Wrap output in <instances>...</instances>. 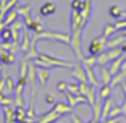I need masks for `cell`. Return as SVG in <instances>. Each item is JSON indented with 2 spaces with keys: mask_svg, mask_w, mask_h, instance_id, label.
Returning <instances> with one entry per match:
<instances>
[{
  "mask_svg": "<svg viewBox=\"0 0 126 123\" xmlns=\"http://www.w3.org/2000/svg\"><path fill=\"white\" fill-rule=\"evenodd\" d=\"M36 37H37V41H39V42L45 39V41H57V42H65V44H70L71 34H68V33H57V31H47V29H45L44 33L36 34Z\"/></svg>",
  "mask_w": 126,
  "mask_h": 123,
  "instance_id": "6da1fadb",
  "label": "cell"
},
{
  "mask_svg": "<svg viewBox=\"0 0 126 123\" xmlns=\"http://www.w3.org/2000/svg\"><path fill=\"white\" fill-rule=\"evenodd\" d=\"M39 58H42L45 63L48 65V68L52 67H58V68H73L76 65V62H70V60H62V58H57L53 55H48L45 52H39Z\"/></svg>",
  "mask_w": 126,
  "mask_h": 123,
  "instance_id": "7a4b0ae2",
  "label": "cell"
},
{
  "mask_svg": "<svg viewBox=\"0 0 126 123\" xmlns=\"http://www.w3.org/2000/svg\"><path fill=\"white\" fill-rule=\"evenodd\" d=\"M71 34V41H70V45L71 49H73L74 55H76V58L81 62L82 58H84V53H82V45H81V37H82V29H78V31H73Z\"/></svg>",
  "mask_w": 126,
  "mask_h": 123,
  "instance_id": "3957f363",
  "label": "cell"
},
{
  "mask_svg": "<svg viewBox=\"0 0 126 123\" xmlns=\"http://www.w3.org/2000/svg\"><path fill=\"white\" fill-rule=\"evenodd\" d=\"M105 44H107V39H105L104 36L92 39V41L89 42V45H87V55H94V57H97L100 52H104Z\"/></svg>",
  "mask_w": 126,
  "mask_h": 123,
  "instance_id": "277c9868",
  "label": "cell"
},
{
  "mask_svg": "<svg viewBox=\"0 0 126 123\" xmlns=\"http://www.w3.org/2000/svg\"><path fill=\"white\" fill-rule=\"evenodd\" d=\"M78 29H84V23L81 18V11L71 10L70 13V31H78Z\"/></svg>",
  "mask_w": 126,
  "mask_h": 123,
  "instance_id": "5b68a950",
  "label": "cell"
},
{
  "mask_svg": "<svg viewBox=\"0 0 126 123\" xmlns=\"http://www.w3.org/2000/svg\"><path fill=\"white\" fill-rule=\"evenodd\" d=\"M23 21H24V28H26V29H29V31H34L36 34H39V33H44V31H45L44 24H42L41 21H37V19H32L31 16L24 18Z\"/></svg>",
  "mask_w": 126,
  "mask_h": 123,
  "instance_id": "8992f818",
  "label": "cell"
},
{
  "mask_svg": "<svg viewBox=\"0 0 126 123\" xmlns=\"http://www.w3.org/2000/svg\"><path fill=\"white\" fill-rule=\"evenodd\" d=\"M71 76L78 79V83H87V75H86V70L82 67V63H76L73 67V71H71Z\"/></svg>",
  "mask_w": 126,
  "mask_h": 123,
  "instance_id": "52a82bcc",
  "label": "cell"
},
{
  "mask_svg": "<svg viewBox=\"0 0 126 123\" xmlns=\"http://www.w3.org/2000/svg\"><path fill=\"white\" fill-rule=\"evenodd\" d=\"M57 13V3L55 2H45V3L41 5V8H39V15L41 16H50V15H55Z\"/></svg>",
  "mask_w": 126,
  "mask_h": 123,
  "instance_id": "ba28073f",
  "label": "cell"
},
{
  "mask_svg": "<svg viewBox=\"0 0 126 123\" xmlns=\"http://www.w3.org/2000/svg\"><path fill=\"white\" fill-rule=\"evenodd\" d=\"M29 45H31V37H29V29H24L21 31V37H19V52H24L26 53L29 50Z\"/></svg>",
  "mask_w": 126,
  "mask_h": 123,
  "instance_id": "9c48e42d",
  "label": "cell"
},
{
  "mask_svg": "<svg viewBox=\"0 0 126 123\" xmlns=\"http://www.w3.org/2000/svg\"><path fill=\"white\" fill-rule=\"evenodd\" d=\"M58 118H60V115L55 112V110H53V108H50L48 112L39 115V120H37L36 123H55Z\"/></svg>",
  "mask_w": 126,
  "mask_h": 123,
  "instance_id": "30bf717a",
  "label": "cell"
},
{
  "mask_svg": "<svg viewBox=\"0 0 126 123\" xmlns=\"http://www.w3.org/2000/svg\"><path fill=\"white\" fill-rule=\"evenodd\" d=\"M52 108L55 110L57 113H58L60 117H62V115H66V113H71V112H73V110H71L73 107H71V105L68 104V102H65V101H57V102H55V105H53Z\"/></svg>",
  "mask_w": 126,
  "mask_h": 123,
  "instance_id": "8fae6325",
  "label": "cell"
},
{
  "mask_svg": "<svg viewBox=\"0 0 126 123\" xmlns=\"http://www.w3.org/2000/svg\"><path fill=\"white\" fill-rule=\"evenodd\" d=\"M36 71H37V79L42 86H45L50 79V68H42V67H36Z\"/></svg>",
  "mask_w": 126,
  "mask_h": 123,
  "instance_id": "7c38bea8",
  "label": "cell"
},
{
  "mask_svg": "<svg viewBox=\"0 0 126 123\" xmlns=\"http://www.w3.org/2000/svg\"><path fill=\"white\" fill-rule=\"evenodd\" d=\"M91 13H92V0H84V7H82V10H81V18H82L84 26H86V23L89 21Z\"/></svg>",
  "mask_w": 126,
  "mask_h": 123,
  "instance_id": "4fadbf2b",
  "label": "cell"
},
{
  "mask_svg": "<svg viewBox=\"0 0 126 123\" xmlns=\"http://www.w3.org/2000/svg\"><path fill=\"white\" fill-rule=\"evenodd\" d=\"M15 89H16V84H15V81H13V78H11L10 75L5 73V96L13 97Z\"/></svg>",
  "mask_w": 126,
  "mask_h": 123,
  "instance_id": "5bb4252c",
  "label": "cell"
},
{
  "mask_svg": "<svg viewBox=\"0 0 126 123\" xmlns=\"http://www.w3.org/2000/svg\"><path fill=\"white\" fill-rule=\"evenodd\" d=\"M126 42V36H123V34H120V36H111V39H107V47L108 49H116V47H120V45H123Z\"/></svg>",
  "mask_w": 126,
  "mask_h": 123,
  "instance_id": "9a60e30c",
  "label": "cell"
},
{
  "mask_svg": "<svg viewBox=\"0 0 126 123\" xmlns=\"http://www.w3.org/2000/svg\"><path fill=\"white\" fill-rule=\"evenodd\" d=\"M113 104H115V102H113L111 97H108V99H105V101H104V105H102V113H100V120H102V122L108 118V113H110Z\"/></svg>",
  "mask_w": 126,
  "mask_h": 123,
  "instance_id": "2e32d148",
  "label": "cell"
},
{
  "mask_svg": "<svg viewBox=\"0 0 126 123\" xmlns=\"http://www.w3.org/2000/svg\"><path fill=\"white\" fill-rule=\"evenodd\" d=\"M99 78H100V83H102V84H110V83H111V78H113V75L110 73V70L107 68V65H105V67H100Z\"/></svg>",
  "mask_w": 126,
  "mask_h": 123,
  "instance_id": "e0dca14e",
  "label": "cell"
},
{
  "mask_svg": "<svg viewBox=\"0 0 126 123\" xmlns=\"http://www.w3.org/2000/svg\"><path fill=\"white\" fill-rule=\"evenodd\" d=\"M111 88L110 84H102L99 88V91H97V99H102V101H105V99H108V97H111Z\"/></svg>",
  "mask_w": 126,
  "mask_h": 123,
  "instance_id": "ac0fdd59",
  "label": "cell"
},
{
  "mask_svg": "<svg viewBox=\"0 0 126 123\" xmlns=\"http://www.w3.org/2000/svg\"><path fill=\"white\" fill-rule=\"evenodd\" d=\"M18 18H19L18 11H16V8H13V10H10L7 15H5V18H3V24H5V26H10V24H13V23H15Z\"/></svg>",
  "mask_w": 126,
  "mask_h": 123,
  "instance_id": "d6986e66",
  "label": "cell"
},
{
  "mask_svg": "<svg viewBox=\"0 0 126 123\" xmlns=\"http://www.w3.org/2000/svg\"><path fill=\"white\" fill-rule=\"evenodd\" d=\"M15 122L16 123H26V108L24 107H15Z\"/></svg>",
  "mask_w": 126,
  "mask_h": 123,
  "instance_id": "ffe728a7",
  "label": "cell"
},
{
  "mask_svg": "<svg viewBox=\"0 0 126 123\" xmlns=\"http://www.w3.org/2000/svg\"><path fill=\"white\" fill-rule=\"evenodd\" d=\"M13 41V33L8 26H5L3 29L0 31V44H3V42H11Z\"/></svg>",
  "mask_w": 126,
  "mask_h": 123,
  "instance_id": "44dd1931",
  "label": "cell"
},
{
  "mask_svg": "<svg viewBox=\"0 0 126 123\" xmlns=\"http://www.w3.org/2000/svg\"><path fill=\"white\" fill-rule=\"evenodd\" d=\"M108 15H110L113 19L118 21V19H121V16H123V10L118 7V5H111V7L108 8Z\"/></svg>",
  "mask_w": 126,
  "mask_h": 123,
  "instance_id": "7402d4cb",
  "label": "cell"
},
{
  "mask_svg": "<svg viewBox=\"0 0 126 123\" xmlns=\"http://www.w3.org/2000/svg\"><path fill=\"white\" fill-rule=\"evenodd\" d=\"M115 33H116L115 24H111V23H107V24L104 26V33H102V36H104L105 39H110L111 36H115Z\"/></svg>",
  "mask_w": 126,
  "mask_h": 123,
  "instance_id": "603a6c76",
  "label": "cell"
},
{
  "mask_svg": "<svg viewBox=\"0 0 126 123\" xmlns=\"http://www.w3.org/2000/svg\"><path fill=\"white\" fill-rule=\"evenodd\" d=\"M102 105H104V101L102 99H97L95 104L92 105V112H94V118L95 120H100V113H102ZM102 122V120H100Z\"/></svg>",
  "mask_w": 126,
  "mask_h": 123,
  "instance_id": "cb8c5ba5",
  "label": "cell"
},
{
  "mask_svg": "<svg viewBox=\"0 0 126 123\" xmlns=\"http://www.w3.org/2000/svg\"><path fill=\"white\" fill-rule=\"evenodd\" d=\"M5 113V123H15V108L13 107H3Z\"/></svg>",
  "mask_w": 126,
  "mask_h": 123,
  "instance_id": "d4e9b609",
  "label": "cell"
},
{
  "mask_svg": "<svg viewBox=\"0 0 126 123\" xmlns=\"http://www.w3.org/2000/svg\"><path fill=\"white\" fill-rule=\"evenodd\" d=\"M31 5H16V11H18V15L19 16H23V19L24 18H28V16H31Z\"/></svg>",
  "mask_w": 126,
  "mask_h": 123,
  "instance_id": "484cf974",
  "label": "cell"
},
{
  "mask_svg": "<svg viewBox=\"0 0 126 123\" xmlns=\"http://www.w3.org/2000/svg\"><path fill=\"white\" fill-rule=\"evenodd\" d=\"M108 63H110V60H108L107 50L100 52L99 55H97V65H99V67H105V65H108Z\"/></svg>",
  "mask_w": 126,
  "mask_h": 123,
  "instance_id": "4316f807",
  "label": "cell"
},
{
  "mask_svg": "<svg viewBox=\"0 0 126 123\" xmlns=\"http://www.w3.org/2000/svg\"><path fill=\"white\" fill-rule=\"evenodd\" d=\"M120 115H121V105L115 102L111 110H110V113H108V118H120Z\"/></svg>",
  "mask_w": 126,
  "mask_h": 123,
  "instance_id": "83f0119b",
  "label": "cell"
},
{
  "mask_svg": "<svg viewBox=\"0 0 126 123\" xmlns=\"http://www.w3.org/2000/svg\"><path fill=\"white\" fill-rule=\"evenodd\" d=\"M11 104H15L13 97H8V96H5L3 92H0V105H2V107H11Z\"/></svg>",
  "mask_w": 126,
  "mask_h": 123,
  "instance_id": "f1b7e54d",
  "label": "cell"
},
{
  "mask_svg": "<svg viewBox=\"0 0 126 123\" xmlns=\"http://www.w3.org/2000/svg\"><path fill=\"white\" fill-rule=\"evenodd\" d=\"M81 63H82V67H94V65H97V57L87 55L81 60Z\"/></svg>",
  "mask_w": 126,
  "mask_h": 123,
  "instance_id": "f546056e",
  "label": "cell"
},
{
  "mask_svg": "<svg viewBox=\"0 0 126 123\" xmlns=\"http://www.w3.org/2000/svg\"><path fill=\"white\" fill-rule=\"evenodd\" d=\"M121 53L123 52L120 50V47H116V49H108V50H107V55H108V60H110V62H113L115 58H118Z\"/></svg>",
  "mask_w": 126,
  "mask_h": 123,
  "instance_id": "4dcf8cb0",
  "label": "cell"
},
{
  "mask_svg": "<svg viewBox=\"0 0 126 123\" xmlns=\"http://www.w3.org/2000/svg\"><path fill=\"white\" fill-rule=\"evenodd\" d=\"M63 96H65L66 102L71 105V107H76V96H74V94H71V92H68V91H66V92L63 94Z\"/></svg>",
  "mask_w": 126,
  "mask_h": 123,
  "instance_id": "1f68e13d",
  "label": "cell"
},
{
  "mask_svg": "<svg viewBox=\"0 0 126 123\" xmlns=\"http://www.w3.org/2000/svg\"><path fill=\"white\" fill-rule=\"evenodd\" d=\"M84 7V0H71V10L81 11Z\"/></svg>",
  "mask_w": 126,
  "mask_h": 123,
  "instance_id": "d6a6232c",
  "label": "cell"
},
{
  "mask_svg": "<svg viewBox=\"0 0 126 123\" xmlns=\"http://www.w3.org/2000/svg\"><path fill=\"white\" fill-rule=\"evenodd\" d=\"M68 92L74 94V96H79V88H78V83H68V88H66Z\"/></svg>",
  "mask_w": 126,
  "mask_h": 123,
  "instance_id": "836d02e7",
  "label": "cell"
},
{
  "mask_svg": "<svg viewBox=\"0 0 126 123\" xmlns=\"http://www.w3.org/2000/svg\"><path fill=\"white\" fill-rule=\"evenodd\" d=\"M66 88H68V83L66 81H60L58 84H57V91H58L60 94H65V92H66Z\"/></svg>",
  "mask_w": 126,
  "mask_h": 123,
  "instance_id": "e575fe53",
  "label": "cell"
},
{
  "mask_svg": "<svg viewBox=\"0 0 126 123\" xmlns=\"http://www.w3.org/2000/svg\"><path fill=\"white\" fill-rule=\"evenodd\" d=\"M55 102H57V99H55V96L53 94H45V104H48V105H55Z\"/></svg>",
  "mask_w": 126,
  "mask_h": 123,
  "instance_id": "d590c367",
  "label": "cell"
},
{
  "mask_svg": "<svg viewBox=\"0 0 126 123\" xmlns=\"http://www.w3.org/2000/svg\"><path fill=\"white\" fill-rule=\"evenodd\" d=\"M115 28H116V31L126 29V19H118V21L115 23Z\"/></svg>",
  "mask_w": 126,
  "mask_h": 123,
  "instance_id": "8d00e7d4",
  "label": "cell"
},
{
  "mask_svg": "<svg viewBox=\"0 0 126 123\" xmlns=\"http://www.w3.org/2000/svg\"><path fill=\"white\" fill-rule=\"evenodd\" d=\"M71 120H73V123H84L81 120V117H79L78 113H74V112H71Z\"/></svg>",
  "mask_w": 126,
  "mask_h": 123,
  "instance_id": "74e56055",
  "label": "cell"
},
{
  "mask_svg": "<svg viewBox=\"0 0 126 123\" xmlns=\"http://www.w3.org/2000/svg\"><path fill=\"white\" fill-rule=\"evenodd\" d=\"M0 92L5 94V75L0 76Z\"/></svg>",
  "mask_w": 126,
  "mask_h": 123,
  "instance_id": "f35d334b",
  "label": "cell"
},
{
  "mask_svg": "<svg viewBox=\"0 0 126 123\" xmlns=\"http://www.w3.org/2000/svg\"><path fill=\"white\" fill-rule=\"evenodd\" d=\"M120 105H121V115H126V97H125V102Z\"/></svg>",
  "mask_w": 126,
  "mask_h": 123,
  "instance_id": "ab89813d",
  "label": "cell"
},
{
  "mask_svg": "<svg viewBox=\"0 0 126 123\" xmlns=\"http://www.w3.org/2000/svg\"><path fill=\"white\" fill-rule=\"evenodd\" d=\"M3 73V63H0V75Z\"/></svg>",
  "mask_w": 126,
  "mask_h": 123,
  "instance_id": "60d3db41",
  "label": "cell"
},
{
  "mask_svg": "<svg viewBox=\"0 0 126 123\" xmlns=\"http://www.w3.org/2000/svg\"><path fill=\"white\" fill-rule=\"evenodd\" d=\"M97 122H99V120H95V118H92V120H89V122H87V123H97Z\"/></svg>",
  "mask_w": 126,
  "mask_h": 123,
  "instance_id": "b9f144b4",
  "label": "cell"
},
{
  "mask_svg": "<svg viewBox=\"0 0 126 123\" xmlns=\"http://www.w3.org/2000/svg\"><path fill=\"white\" fill-rule=\"evenodd\" d=\"M121 34H123V36H126V29H123V31H121Z\"/></svg>",
  "mask_w": 126,
  "mask_h": 123,
  "instance_id": "7bdbcfd3",
  "label": "cell"
},
{
  "mask_svg": "<svg viewBox=\"0 0 126 123\" xmlns=\"http://www.w3.org/2000/svg\"><path fill=\"white\" fill-rule=\"evenodd\" d=\"M2 110H3V107H2V105H0V115H2Z\"/></svg>",
  "mask_w": 126,
  "mask_h": 123,
  "instance_id": "ee69618b",
  "label": "cell"
},
{
  "mask_svg": "<svg viewBox=\"0 0 126 123\" xmlns=\"http://www.w3.org/2000/svg\"><path fill=\"white\" fill-rule=\"evenodd\" d=\"M55 123H60V122H58V120H57V122H55Z\"/></svg>",
  "mask_w": 126,
  "mask_h": 123,
  "instance_id": "f6af8a7d",
  "label": "cell"
}]
</instances>
